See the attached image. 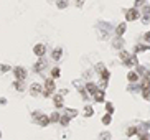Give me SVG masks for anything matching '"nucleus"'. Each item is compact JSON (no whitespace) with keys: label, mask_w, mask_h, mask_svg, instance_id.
Here are the masks:
<instances>
[{"label":"nucleus","mask_w":150,"mask_h":140,"mask_svg":"<svg viewBox=\"0 0 150 140\" xmlns=\"http://www.w3.org/2000/svg\"><path fill=\"white\" fill-rule=\"evenodd\" d=\"M142 96H144L145 100H150V89H147V91H142Z\"/></svg>","instance_id":"obj_23"},{"label":"nucleus","mask_w":150,"mask_h":140,"mask_svg":"<svg viewBox=\"0 0 150 140\" xmlns=\"http://www.w3.org/2000/svg\"><path fill=\"white\" fill-rule=\"evenodd\" d=\"M101 140H111V133H109V132H102V133H101Z\"/></svg>","instance_id":"obj_22"},{"label":"nucleus","mask_w":150,"mask_h":140,"mask_svg":"<svg viewBox=\"0 0 150 140\" xmlns=\"http://www.w3.org/2000/svg\"><path fill=\"white\" fill-rule=\"evenodd\" d=\"M0 139H2V133H0Z\"/></svg>","instance_id":"obj_30"},{"label":"nucleus","mask_w":150,"mask_h":140,"mask_svg":"<svg viewBox=\"0 0 150 140\" xmlns=\"http://www.w3.org/2000/svg\"><path fill=\"white\" fill-rule=\"evenodd\" d=\"M15 89L22 92V91H23V82H22V81H17V82H15Z\"/></svg>","instance_id":"obj_19"},{"label":"nucleus","mask_w":150,"mask_h":140,"mask_svg":"<svg viewBox=\"0 0 150 140\" xmlns=\"http://www.w3.org/2000/svg\"><path fill=\"white\" fill-rule=\"evenodd\" d=\"M137 133V129L135 127H130L129 130H127V137H132V135H135Z\"/></svg>","instance_id":"obj_21"},{"label":"nucleus","mask_w":150,"mask_h":140,"mask_svg":"<svg viewBox=\"0 0 150 140\" xmlns=\"http://www.w3.org/2000/svg\"><path fill=\"white\" fill-rule=\"evenodd\" d=\"M33 117H38V119H35V120L38 122L40 125H43V127L48 125V124L51 122V119H50L48 115H45V114H33Z\"/></svg>","instance_id":"obj_3"},{"label":"nucleus","mask_w":150,"mask_h":140,"mask_svg":"<svg viewBox=\"0 0 150 140\" xmlns=\"http://www.w3.org/2000/svg\"><path fill=\"white\" fill-rule=\"evenodd\" d=\"M61 119H63V120H59V122H61L63 125H68V124H69V117H68V115H65V117H61Z\"/></svg>","instance_id":"obj_24"},{"label":"nucleus","mask_w":150,"mask_h":140,"mask_svg":"<svg viewBox=\"0 0 150 140\" xmlns=\"http://www.w3.org/2000/svg\"><path fill=\"white\" fill-rule=\"evenodd\" d=\"M66 5H68V3H66V2H58V7H59V8H65Z\"/></svg>","instance_id":"obj_27"},{"label":"nucleus","mask_w":150,"mask_h":140,"mask_svg":"<svg viewBox=\"0 0 150 140\" xmlns=\"http://www.w3.org/2000/svg\"><path fill=\"white\" fill-rule=\"evenodd\" d=\"M86 91H87L89 94H92V96H96V94L99 92L98 87H96V84H92V82H87V84H86Z\"/></svg>","instance_id":"obj_8"},{"label":"nucleus","mask_w":150,"mask_h":140,"mask_svg":"<svg viewBox=\"0 0 150 140\" xmlns=\"http://www.w3.org/2000/svg\"><path fill=\"white\" fill-rule=\"evenodd\" d=\"M140 139H142V140H149V135H140Z\"/></svg>","instance_id":"obj_29"},{"label":"nucleus","mask_w":150,"mask_h":140,"mask_svg":"<svg viewBox=\"0 0 150 140\" xmlns=\"http://www.w3.org/2000/svg\"><path fill=\"white\" fill-rule=\"evenodd\" d=\"M8 69H10V66H7V64H2V68H0V71H2V73H7Z\"/></svg>","instance_id":"obj_26"},{"label":"nucleus","mask_w":150,"mask_h":140,"mask_svg":"<svg viewBox=\"0 0 150 140\" xmlns=\"http://www.w3.org/2000/svg\"><path fill=\"white\" fill-rule=\"evenodd\" d=\"M45 51H46L45 45H35V46H33V53L36 54V56H40V58L45 54Z\"/></svg>","instance_id":"obj_5"},{"label":"nucleus","mask_w":150,"mask_h":140,"mask_svg":"<svg viewBox=\"0 0 150 140\" xmlns=\"http://www.w3.org/2000/svg\"><path fill=\"white\" fill-rule=\"evenodd\" d=\"M59 74H61L59 68H53V69H51V76H53V78H59Z\"/></svg>","instance_id":"obj_17"},{"label":"nucleus","mask_w":150,"mask_h":140,"mask_svg":"<svg viewBox=\"0 0 150 140\" xmlns=\"http://www.w3.org/2000/svg\"><path fill=\"white\" fill-rule=\"evenodd\" d=\"M59 120H61V117H59V114H58V112L51 114V122H59Z\"/></svg>","instance_id":"obj_20"},{"label":"nucleus","mask_w":150,"mask_h":140,"mask_svg":"<svg viewBox=\"0 0 150 140\" xmlns=\"http://www.w3.org/2000/svg\"><path fill=\"white\" fill-rule=\"evenodd\" d=\"M84 114H86V117H91L92 114H94V111H92V107L86 106V107H84Z\"/></svg>","instance_id":"obj_15"},{"label":"nucleus","mask_w":150,"mask_h":140,"mask_svg":"<svg viewBox=\"0 0 150 140\" xmlns=\"http://www.w3.org/2000/svg\"><path fill=\"white\" fill-rule=\"evenodd\" d=\"M43 68H45V63H43V61H38V63H36V64L33 66V69H35V71L38 73V71H41Z\"/></svg>","instance_id":"obj_13"},{"label":"nucleus","mask_w":150,"mask_h":140,"mask_svg":"<svg viewBox=\"0 0 150 140\" xmlns=\"http://www.w3.org/2000/svg\"><path fill=\"white\" fill-rule=\"evenodd\" d=\"M61 53H63V51H61V48H56V50L53 51V54H51V56H53V60H56V61H58L59 58H61Z\"/></svg>","instance_id":"obj_10"},{"label":"nucleus","mask_w":150,"mask_h":140,"mask_svg":"<svg viewBox=\"0 0 150 140\" xmlns=\"http://www.w3.org/2000/svg\"><path fill=\"white\" fill-rule=\"evenodd\" d=\"M139 17H140V12L134 7V8H129V10H127V13H125V20H127V21H134V20H137Z\"/></svg>","instance_id":"obj_1"},{"label":"nucleus","mask_w":150,"mask_h":140,"mask_svg":"<svg viewBox=\"0 0 150 140\" xmlns=\"http://www.w3.org/2000/svg\"><path fill=\"white\" fill-rule=\"evenodd\" d=\"M125 30H127L125 23H120V25L117 27V30H116V31H117V35H124V33H125Z\"/></svg>","instance_id":"obj_11"},{"label":"nucleus","mask_w":150,"mask_h":140,"mask_svg":"<svg viewBox=\"0 0 150 140\" xmlns=\"http://www.w3.org/2000/svg\"><path fill=\"white\" fill-rule=\"evenodd\" d=\"M66 115H68L69 119H71V117H76V115H78V111H76V109H68V111H66Z\"/></svg>","instance_id":"obj_12"},{"label":"nucleus","mask_w":150,"mask_h":140,"mask_svg":"<svg viewBox=\"0 0 150 140\" xmlns=\"http://www.w3.org/2000/svg\"><path fill=\"white\" fill-rule=\"evenodd\" d=\"M15 78H17V81H23V79H25V78H26L25 68H22V66L15 68Z\"/></svg>","instance_id":"obj_4"},{"label":"nucleus","mask_w":150,"mask_h":140,"mask_svg":"<svg viewBox=\"0 0 150 140\" xmlns=\"http://www.w3.org/2000/svg\"><path fill=\"white\" fill-rule=\"evenodd\" d=\"M53 91H54V79H46L45 82V92H43V96L45 97H48V96H51Z\"/></svg>","instance_id":"obj_2"},{"label":"nucleus","mask_w":150,"mask_h":140,"mask_svg":"<svg viewBox=\"0 0 150 140\" xmlns=\"http://www.w3.org/2000/svg\"><path fill=\"white\" fill-rule=\"evenodd\" d=\"M53 102H54V107H56V109L65 106V100H63V96H61V94H56L54 99H53Z\"/></svg>","instance_id":"obj_7"},{"label":"nucleus","mask_w":150,"mask_h":140,"mask_svg":"<svg viewBox=\"0 0 150 140\" xmlns=\"http://www.w3.org/2000/svg\"><path fill=\"white\" fill-rule=\"evenodd\" d=\"M106 111H107V114H112V112H114V106H112L111 102H106Z\"/></svg>","instance_id":"obj_18"},{"label":"nucleus","mask_w":150,"mask_h":140,"mask_svg":"<svg viewBox=\"0 0 150 140\" xmlns=\"http://www.w3.org/2000/svg\"><path fill=\"white\" fill-rule=\"evenodd\" d=\"M94 99L98 100V102H102V100H104V92H102V91H99V92L94 96Z\"/></svg>","instance_id":"obj_14"},{"label":"nucleus","mask_w":150,"mask_h":140,"mask_svg":"<svg viewBox=\"0 0 150 140\" xmlns=\"http://www.w3.org/2000/svg\"><path fill=\"white\" fill-rule=\"evenodd\" d=\"M127 79L130 81V82H135V81L139 79V74H137V73H134V71H132V73H129V74H127Z\"/></svg>","instance_id":"obj_9"},{"label":"nucleus","mask_w":150,"mask_h":140,"mask_svg":"<svg viewBox=\"0 0 150 140\" xmlns=\"http://www.w3.org/2000/svg\"><path fill=\"white\" fill-rule=\"evenodd\" d=\"M144 38H145V41H147V43H150V31H149V33H145Z\"/></svg>","instance_id":"obj_28"},{"label":"nucleus","mask_w":150,"mask_h":140,"mask_svg":"<svg viewBox=\"0 0 150 140\" xmlns=\"http://www.w3.org/2000/svg\"><path fill=\"white\" fill-rule=\"evenodd\" d=\"M102 79H104V81L109 79V71H106V69L102 71Z\"/></svg>","instance_id":"obj_25"},{"label":"nucleus","mask_w":150,"mask_h":140,"mask_svg":"<svg viewBox=\"0 0 150 140\" xmlns=\"http://www.w3.org/2000/svg\"><path fill=\"white\" fill-rule=\"evenodd\" d=\"M40 92H41V86H40L38 82H33L32 86H30V94L32 96H38Z\"/></svg>","instance_id":"obj_6"},{"label":"nucleus","mask_w":150,"mask_h":140,"mask_svg":"<svg viewBox=\"0 0 150 140\" xmlns=\"http://www.w3.org/2000/svg\"><path fill=\"white\" fill-rule=\"evenodd\" d=\"M102 124H104V125H109V124H111V114H106L104 117H102Z\"/></svg>","instance_id":"obj_16"}]
</instances>
